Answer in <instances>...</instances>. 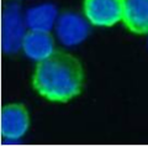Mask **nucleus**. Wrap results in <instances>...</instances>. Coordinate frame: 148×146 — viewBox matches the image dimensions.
I'll use <instances>...</instances> for the list:
<instances>
[{
    "mask_svg": "<svg viewBox=\"0 0 148 146\" xmlns=\"http://www.w3.org/2000/svg\"><path fill=\"white\" fill-rule=\"evenodd\" d=\"M84 78V68L75 56L54 51L37 62L32 87L49 102L67 103L82 93Z\"/></svg>",
    "mask_w": 148,
    "mask_h": 146,
    "instance_id": "f257e3e1",
    "label": "nucleus"
},
{
    "mask_svg": "<svg viewBox=\"0 0 148 146\" xmlns=\"http://www.w3.org/2000/svg\"><path fill=\"white\" fill-rule=\"evenodd\" d=\"M125 0H84V15L91 25L110 27L122 21Z\"/></svg>",
    "mask_w": 148,
    "mask_h": 146,
    "instance_id": "f03ea898",
    "label": "nucleus"
},
{
    "mask_svg": "<svg viewBox=\"0 0 148 146\" xmlns=\"http://www.w3.org/2000/svg\"><path fill=\"white\" fill-rule=\"evenodd\" d=\"M25 24L20 8L15 4L8 5L3 14V51L6 53L17 52L22 47Z\"/></svg>",
    "mask_w": 148,
    "mask_h": 146,
    "instance_id": "7ed1b4c3",
    "label": "nucleus"
},
{
    "mask_svg": "<svg viewBox=\"0 0 148 146\" xmlns=\"http://www.w3.org/2000/svg\"><path fill=\"white\" fill-rule=\"evenodd\" d=\"M29 126L30 115L24 104L11 103L3 107L0 119V131L3 138L17 140L27 133Z\"/></svg>",
    "mask_w": 148,
    "mask_h": 146,
    "instance_id": "20e7f679",
    "label": "nucleus"
},
{
    "mask_svg": "<svg viewBox=\"0 0 148 146\" xmlns=\"http://www.w3.org/2000/svg\"><path fill=\"white\" fill-rule=\"evenodd\" d=\"M21 48L27 57L38 62L54 52V39L47 30L30 29L24 36Z\"/></svg>",
    "mask_w": 148,
    "mask_h": 146,
    "instance_id": "39448f33",
    "label": "nucleus"
},
{
    "mask_svg": "<svg viewBox=\"0 0 148 146\" xmlns=\"http://www.w3.org/2000/svg\"><path fill=\"white\" fill-rule=\"evenodd\" d=\"M57 35L62 44L72 46L80 44L88 36V25L80 16L73 12H64L57 21Z\"/></svg>",
    "mask_w": 148,
    "mask_h": 146,
    "instance_id": "423d86ee",
    "label": "nucleus"
},
{
    "mask_svg": "<svg viewBox=\"0 0 148 146\" xmlns=\"http://www.w3.org/2000/svg\"><path fill=\"white\" fill-rule=\"evenodd\" d=\"M122 22L136 35L148 34V0H125Z\"/></svg>",
    "mask_w": 148,
    "mask_h": 146,
    "instance_id": "0eeeda50",
    "label": "nucleus"
},
{
    "mask_svg": "<svg viewBox=\"0 0 148 146\" xmlns=\"http://www.w3.org/2000/svg\"><path fill=\"white\" fill-rule=\"evenodd\" d=\"M56 9L52 5H41L37 8H32L26 14V22L30 29L36 30H47L54 25L56 21Z\"/></svg>",
    "mask_w": 148,
    "mask_h": 146,
    "instance_id": "6e6552de",
    "label": "nucleus"
}]
</instances>
